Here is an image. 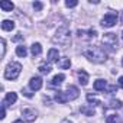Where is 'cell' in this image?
<instances>
[{
	"label": "cell",
	"mask_w": 123,
	"mask_h": 123,
	"mask_svg": "<svg viewBox=\"0 0 123 123\" xmlns=\"http://www.w3.org/2000/svg\"><path fill=\"white\" fill-rule=\"evenodd\" d=\"M83 54L86 58H88V61L94 64H101L107 59V54L101 46H88L83 51Z\"/></svg>",
	"instance_id": "cell-1"
},
{
	"label": "cell",
	"mask_w": 123,
	"mask_h": 123,
	"mask_svg": "<svg viewBox=\"0 0 123 123\" xmlns=\"http://www.w3.org/2000/svg\"><path fill=\"white\" fill-rule=\"evenodd\" d=\"M54 42H56L59 45H68L71 42V32H70L68 26L58 28V31L55 32V36H54Z\"/></svg>",
	"instance_id": "cell-2"
},
{
	"label": "cell",
	"mask_w": 123,
	"mask_h": 123,
	"mask_svg": "<svg viewBox=\"0 0 123 123\" xmlns=\"http://www.w3.org/2000/svg\"><path fill=\"white\" fill-rule=\"evenodd\" d=\"M20 71H22V65L19 62H10V64H7V67L5 70V78L6 80H16L19 77Z\"/></svg>",
	"instance_id": "cell-3"
},
{
	"label": "cell",
	"mask_w": 123,
	"mask_h": 123,
	"mask_svg": "<svg viewBox=\"0 0 123 123\" xmlns=\"http://www.w3.org/2000/svg\"><path fill=\"white\" fill-rule=\"evenodd\" d=\"M116 23H117V13L116 12H110V13L104 15V18L101 19L103 28H113Z\"/></svg>",
	"instance_id": "cell-4"
},
{
	"label": "cell",
	"mask_w": 123,
	"mask_h": 123,
	"mask_svg": "<svg viewBox=\"0 0 123 123\" xmlns=\"http://www.w3.org/2000/svg\"><path fill=\"white\" fill-rule=\"evenodd\" d=\"M103 43L106 45V46H110L111 49H116L117 48V36H116V33H104V36H103Z\"/></svg>",
	"instance_id": "cell-5"
},
{
	"label": "cell",
	"mask_w": 123,
	"mask_h": 123,
	"mask_svg": "<svg viewBox=\"0 0 123 123\" xmlns=\"http://www.w3.org/2000/svg\"><path fill=\"white\" fill-rule=\"evenodd\" d=\"M77 33H78V38H80V39H83V41H90V39H94V38L97 36V31H96V29H93V28H90L88 31L78 29V31H77Z\"/></svg>",
	"instance_id": "cell-6"
},
{
	"label": "cell",
	"mask_w": 123,
	"mask_h": 123,
	"mask_svg": "<svg viewBox=\"0 0 123 123\" xmlns=\"http://www.w3.org/2000/svg\"><path fill=\"white\" fill-rule=\"evenodd\" d=\"M36 116H38V111H36L35 109H32V107H28V109H23V110H22V117H23V120L28 122V123L35 122Z\"/></svg>",
	"instance_id": "cell-7"
},
{
	"label": "cell",
	"mask_w": 123,
	"mask_h": 123,
	"mask_svg": "<svg viewBox=\"0 0 123 123\" xmlns=\"http://www.w3.org/2000/svg\"><path fill=\"white\" fill-rule=\"evenodd\" d=\"M65 94H67V98H68V100H75V98L78 97L80 91H78V88H77L75 86H68Z\"/></svg>",
	"instance_id": "cell-8"
},
{
	"label": "cell",
	"mask_w": 123,
	"mask_h": 123,
	"mask_svg": "<svg viewBox=\"0 0 123 123\" xmlns=\"http://www.w3.org/2000/svg\"><path fill=\"white\" fill-rule=\"evenodd\" d=\"M29 87H31V90H33V91L41 90V87H42V78H41V77H32L31 81H29Z\"/></svg>",
	"instance_id": "cell-9"
},
{
	"label": "cell",
	"mask_w": 123,
	"mask_h": 123,
	"mask_svg": "<svg viewBox=\"0 0 123 123\" xmlns=\"http://www.w3.org/2000/svg\"><path fill=\"white\" fill-rule=\"evenodd\" d=\"M65 80V75L64 74H56L52 80H51V83H49V87H59L61 84H62V81Z\"/></svg>",
	"instance_id": "cell-10"
},
{
	"label": "cell",
	"mask_w": 123,
	"mask_h": 123,
	"mask_svg": "<svg viewBox=\"0 0 123 123\" xmlns=\"http://www.w3.org/2000/svg\"><path fill=\"white\" fill-rule=\"evenodd\" d=\"M16 100H18V94L12 91V93H7V94H6V97H5V100H3V104H5V106L13 104V103H16Z\"/></svg>",
	"instance_id": "cell-11"
},
{
	"label": "cell",
	"mask_w": 123,
	"mask_h": 123,
	"mask_svg": "<svg viewBox=\"0 0 123 123\" xmlns=\"http://www.w3.org/2000/svg\"><path fill=\"white\" fill-rule=\"evenodd\" d=\"M77 75H78V83H80L81 86H87V84H88V74H87L84 70H80Z\"/></svg>",
	"instance_id": "cell-12"
},
{
	"label": "cell",
	"mask_w": 123,
	"mask_h": 123,
	"mask_svg": "<svg viewBox=\"0 0 123 123\" xmlns=\"http://www.w3.org/2000/svg\"><path fill=\"white\" fill-rule=\"evenodd\" d=\"M58 58H59V52H58V49L52 48V49L48 51V61H49V62H55V61H58Z\"/></svg>",
	"instance_id": "cell-13"
},
{
	"label": "cell",
	"mask_w": 123,
	"mask_h": 123,
	"mask_svg": "<svg viewBox=\"0 0 123 123\" xmlns=\"http://www.w3.org/2000/svg\"><path fill=\"white\" fill-rule=\"evenodd\" d=\"M0 9L3 12H12L15 9V5L12 2H7V0H3V2H0Z\"/></svg>",
	"instance_id": "cell-14"
},
{
	"label": "cell",
	"mask_w": 123,
	"mask_h": 123,
	"mask_svg": "<svg viewBox=\"0 0 123 123\" xmlns=\"http://www.w3.org/2000/svg\"><path fill=\"white\" fill-rule=\"evenodd\" d=\"M58 67H59L61 70H68V68L71 67V61H70V58H61V59L58 61Z\"/></svg>",
	"instance_id": "cell-15"
},
{
	"label": "cell",
	"mask_w": 123,
	"mask_h": 123,
	"mask_svg": "<svg viewBox=\"0 0 123 123\" xmlns=\"http://www.w3.org/2000/svg\"><path fill=\"white\" fill-rule=\"evenodd\" d=\"M55 100L58 101V103H61V104H64V103H67L68 101V98H67V94L64 93V91H56V94H55Z\"/></svg>",
	"instance_id": "cell-16"
},
{
	"label": "cell",
	"mask_w": 123,
	"mask_h": 123,
	"mask_svg": "<svg viewBox=\"0 0 123 123\" xmlns=\"http://www.w3.org/2000/svg\"><path fill=\"white\" fill-rule=\"evenodd\" d=\"M106 88H107V83L104 80H97L94 83V90L96 91H104Z\"/></svg>",
	"instance_id": "cell-17"
},
{
	"label": "cell",
	"mask_w": 123,
	"mask_h": 123,
	"mask_svg": "<svg viewBox=\"0 0 123 123\" xmlns=\"http://www.w3.org/2000/svg\"><path fill=\"white\" fill-rule=\"evenodd\" d=\"M2 29L3 31H13L15 29V22L13 20H3L2 22Z\"/></svg>",
	"instance_id": "cell-18"
},
{
	"label": "cell",
	"mask_w": 123,
	"mask_h": 123,
	"mask_svg": "<svg viewBox=\"0 0 123 123\" xmlns=\"http://www.w3.org/2000/svg\"><path fill=\"white\" fill-rule=\"evenodd\" d=\"M16 55L20 56V58H25V56L28 55V49H26V46H23V45L16 46Z\"/></svg>",
	"instance_id": "cell-19"
},
{
	"label": "cell",
	"mask_w": 123,
	"mask_h": 123,
	"mask_svg": "<svg viewBox=\"0 0 123 123\" xmlns=\"http://www.w3.org/2000/svg\"><path fill=\"white\" fill-rule=\"evenodd\" d=\"M38 70H39V73H41V74H49V73L52 71V68H51V65H49V64H46V62H43V64H41V65L38 67Z\"/></svg>",
	"instance_id": "cell-20"
},
{
	"label": "cell",
	"mask_w": 123,
	"mask_h": 123,
	"mask_svg": "<svg viewBox=\"0 0 123 123\" xmlns=\"http://www.w3.org/2000/svg\"><path fill=\"white\" fill-rule=\"evenodd\" d=\"M31 51H32V55H33V56H35V55H41V52H42V45L36 42V43L32 45Z\"/></svg>",
	"instance_id": "cell-21"
},
{
	"label": "cell",
	"mask_w": 123,
	"mask_h": 123,
	"mask_svg": "<svg viewBox=\"0 0 123 123\" xmlns=\"http://www.w3.org/2000/svg\"><path fill=\"white\" fill-rule=\"evenodd\" d=\"M80 110H81V113H84L86 116H94V114H96V111H94L93 106H91V107H88V106H83Z\"/></svg>",
	"instance_id": "cell-22"
},
{
	"label": "cell",
	"mask_w": 123,
	"mask_h": 123,
	"mask_svg": "<svg viewBox=\"0 0 123 123\" xmlns=\"http://www.w3.org/2000/svg\"><path fill=\"white\" fill-rule=\"evenodd\" d=\"M86 98H87V101H88V103H90L91 106H97V104H100V100H98V98H97L96 96L90 94V93L87 94V97H86Z\"/></svg>",
	"instance_id": "cell-23"
},
{
	"label": "cell",
	"mask_w": 123,
	"mask_h": 123,
	"mask_svg": "<svg viewBox=\"0 0 123 123\" xmlns=\"http://www.w3.org/2000/svg\"><path fill=\"white\" fill-rule=\"evenodd\" d=\"M107 107L109 109H120L122 107V101L120 100H111V101H109Z\"/></svg>",
	"instance_id": "cell-24"
},
{
	"label": "cell",
	"mask_w": 123,
	"mask_h": 123,
	"mask_svg": "<svg viewBox=\"0 0 123 123\" xmlns=\"http://www.w3.org/2000/svg\"><path fill=\"white\" fill-rule=\"evenodd\" d=\"M107 123H122L120 122V117L117 116V114H110V116H107Z\"/></svg>",
	"instance_id": "cell-25"
},
{
	"label": "cell",
	"mask_w": 123,
	"mask_h": 123,
	"mask_svg": "<svg viewBox=\"0 0 123 123\" xmlns=\"http://www.w3.org/2000/svg\"><path fill=\"white\" fill-rule=\"evenodd\" d=\"M77 5H78L77 0H67V2H65V6L67 7H75Z\"/></svg>",
	"instance_id": "cell-26"
},
{
	"label": "cell",
	"mask_w": 123,
	"mask_h": 123,
	"mask_svg": "<svg viewBox=\"0 0 123 123\" xmlns=\"http://www.w3.org/2000/svg\"><path fill=\"white\" fill-rule=\"evenodd\" d=\"M42 7H43V5H42L41 2H35V3H33V9H35L36 12H39V10H42Z\"/></svg>",
	"instance_id": "cell-27"
},
{
	"label": "cell",
	"mask_w": 123,
	"mask_h": 123,
	"mask_svg": "<svg viewBox=\"0 0 123 123\" xmlns=\"http://www.w3.org/2000/svg\"><path fill=\"white\" fill-rule=\"evenodd\" d=\"M0 43H2V56H5V52H6V41L2 39V41H0Z\"/></svg>",
	"instance_id": "cell-28"
},
{
	"label": "cell",
	"mask_w": 123,
	"mask_h": 123,
	"mask_svg": "<svg viewBox=\"0 0 123 123\" xmlns=\"http://www.w3.org/2000/svg\"><path fill=\"white\" fill-rule=\"evenodd\" d=\"M107 91H109L110 94H113V93L117 91V87H116V86H110V87H107Z\"/></svg>",
	"instance_id": "cell-29"
},
{
	"label": "cell",
	"mask_w": 123,
	"mask_h": 123,
	"mask_svg": "<svg viewBox=\"0 0 123 123\" xmlns=\"http://www.w3.org/2000/svg\"><path fill=\"white\" fill-rule=\"evenodd\" d=\"M6 117V106L2 104V114H0V119H5Z\"/></svg>",
	"instance_id": "cell-30"
},
{
	"label": "cell",
	"mask_w": 123,
	"mask_h": 123,
	"mask_svg": "<svg viewBox=\"0 0 123 123\" xmlns=\"http://www.w3.org/2000/svg\"><path fill=\"white\" fill-rule=\"evenodd\" d=\"M119 87H120V88H123V75L119 78Z\"/></svg>",
	"instance_id": "cell-31"
},
{
	"label": "cell",
	"mask_w": 123,
	"mask_h": 123,
	"mask_svg": "<svg viewBox=\"0 0 123 123\" xmlns=\"http://www.w3.org/2000/svg\"><path fill=\"white\" fill-rule=\"evenodd\" d=\"M23 94H25L26 97H32V93H29L28 90H23Z\"/></svg>",
	"instance_id": "cell-32"
},
{
	"label": "cell",
	"mask_w": 123,
	"mask_h": 123,
	"mask_svg": "<svg viewBox=\"0 0 123 123\" xmlns=\"http://www.w3.org/2000/svg\"><path fill=\"white\" fill-rule=\"evenodd\" d=\"M20 38H22V35H20V33H18V35H16V36H15V41H19V39H20Z\"/></svg>",
	"instance_id": "cell-33"
},
{
	"label": "cell",
	"mask_w": 123,
	"mask_h": 123,
	"mask_svg": "<svg viewBox=\"0 0 123 123\" xmlns=\"http://www.w3.org/2000/svg\"><path fill=\"white\" fill-rule=\"evenodd\" d=\"M61 123H73V122H70V120H68V119H64V120H62V122H61Z\"/></svg>",
	"instance_id": "cell-34"
},
{
	"label": "cell",
	"mask_w": 123,
	"mask_h": 123,
	"mask_svg": "<svg viewBox=\"0 0 123 123\" xmlns=\"http://www.w3.org/2000/svg\"><path fill=\"white\" fill-rule=\"evenodd\" d=\"M13 123H23V120H20V119H19V120H15Z\"/></svg>",
	"instance_id": "cell-35"
},
{
	"label": "cell",
	"mask_w": 123,
	"mask_h": 123,
	"mask_svg": "<svg viewBox=\"0 0 123 123\" xmlns=\"http://www.w3.org/2000/svg\"><path fill=\"white\" fill-rule=\"evenodd\" d=\"M122 22H123V15H122Z\"/></svg>",
	"instance_id": "cell-36"
},
{
	"label": "cell",
	"mask_w": 123,
	"mask_h": 123,
	"mask_svg": "<svg viewBox=\"0 0 123 123\" xmlns=\"http://www.w3.org/2000/svg\"><path fill=\"white\" fill-rule=\"evenodd\" d=\"M122 39H123V32H122Z\"/></svg>",
	"instance_id": "cell-37"
},
{
	"label": "cell",
	"mask_w": 123,
	"mask_h": 123,
	"mask_svg": "<svg viewBox=\"0 0 123 123\" xmlns=\"http://www.w3.org/2000/svg\"><path fill=\"white\" fill-rule=\"evenodd\" d=\"M122 65H123V59H122Z\"/></svg>",
	"instance_id": "cell-38"
}]
</instances>
